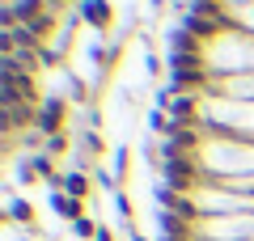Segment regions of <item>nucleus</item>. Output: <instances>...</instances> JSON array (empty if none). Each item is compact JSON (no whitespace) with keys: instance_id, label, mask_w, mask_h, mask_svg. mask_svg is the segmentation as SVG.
Segmentation results:
<instances>
[{"instance_id":"obj_1","label":"nucleus","mask_w":254,"mask_h":241,"mask_svg":"<svg viewBox=\"0 0 254 241\" xmlns=\"http://www.w3.org/2000/svg\"><path fill=\"white\" fill-rule=\"evenodd\" d=\"M26 123H34V102L30 106H4V131H17Z\"/></svg>"},{"instance_id":"obj_2","label":"nucleus","mask_w":254,"mask_h":241,"mask_svg":"<svg viewBox=\"0 0 254 241\" xmlns=\"http://www.w3.org/2000/svg\"><path fill=\"white\" fill-rule=\"evenodd\" d=\"M190 85H203V63H190V68H174V89H190Z\"/></svg>"},{"instance_id":"obj_3","label":"nucleus","mask_w":254,"mask_h":241,"mask_svg":"<svg viewBox=\"0 0 254 241\" xmlns=\"http://www.w3.org/2000/svg\"><path fill=\"white\" fill-rule=\"evenodd\" d=\"M60 119H64V102H47L43 115H38V131H55Z\"/></svg>"},{"instance_id":"obj_4","label":"nucleus","mask_w":254,"mask_h":241,"mask_svg":"<svg viewBox=\"0 0 254 241\" xmlns=\"http://www.w3.org/2000/svg\"><path fill=\"white\" fill-rule=\"evenodd\" d=\"M85 17H89L93 26H106L110 21V4L106 0H89V4H85Z\"/></svg>"},{"instance_id":"obj_5","label":"nucleus","mask_w":254,"mask_h":241,"mask_svg":"<svg viewBox=\"0 0 254 241\" xmlns=\"http://www.w3.org/2000/svg\"><path fill=\"white\" fill-rule=\"evenodd\" d=\"M55 212L68 216V220H85V216H81V203H76V199H68V195H55Z\"/></svg>"},{"instance_id":"obj_6","label":"nucleus","mask_w":254,"mask_h":241,"mask_svg":"<svg viewBox=\"0 0 254 241\" xmlns=\"http://www.w3.org/2000/svg\"><path fill=\"white\" fill-rule=\"evenodd\" d=\"M64 186H68V195H72V199H76V195H85V178H81V174H72Z\"/></svg>"}]
</instances>
